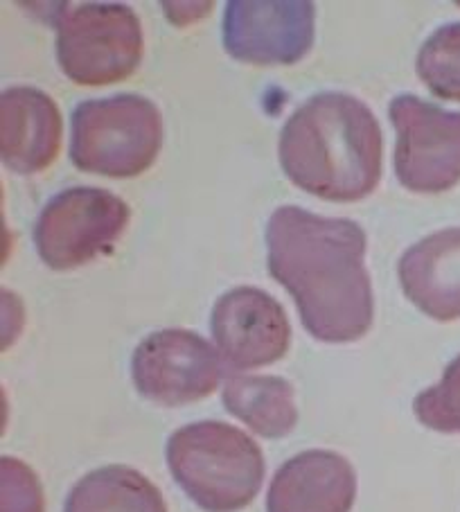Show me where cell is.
Returning <instances> with one entry per match:
<instances>
[{
  "mask_svg": "<svg viewBox=\"0 0 460 512\" xmlns=\"http://www.w3.org/2000/svg\"><path fill=\"white\" fill-rule=\"evenodd\" d=\"M57 59L79 86L118 84L143 59V28L136 12L118 3H84L57 21Z\"/></svg>",
  "mask_w": 460,
  "mask_h": 512,
  "instance_id": "5b68a950",
  "label": "cell"
},
{
  "mask_svg": "<svg viewBox=\"0 0 460 512\" xmlns=\"http://www.w3.org/2000/svg\"><path fill=\"white\" fill-rule=\"evenodd\" d=\"M415 70L433 95L460 102V23H449L424 41Z\"/></svg>",
  "mask_w": 460,
  "mask_h": 512,
  "instance_id": "2e32d148",
  "label": "cell"
},
{
  "mask_svg": "<svg viewBox=\"0 0 460 512\" xmlns=\"http://www.w3.org/2000/svg\"><path fill=\"white\" fill-rule=\"evenodd\" d=\"M163 147V116L143 95L82 102L73 113L70 158L77 170L131 179L154 165Z\"/></svg>",
  "mask_w": 460,
  "mask_h": 512,
  "instance_id": "277c9868",
  "label": "cell"
},
{
  "mask_svg": "<svg viewBox=\"0 0 460 512\" xmlns=\"http://www.w3.org/2000/svg\"><path fill=\"white\" fill-rule=\"evenodd\" d=\"M388 116L397 131L395 176L406 190L438 194L460 183V113L406 93Z\"/></svg>",
  "mask_w": 460,
  "mask_h": 512,
  "instance_id": "52a82bcc",
  "label": "cell"
},
{
  "mask_svg": "<svg viewBox=\"0 0 460 512\" xmlns=\"http://www.w3.org/2000/svg\"><path fill=\"white\" fill-rule=\"evenodd\" d=\"M61 116L48 93L32 86L7 88L0 100V152L19 174H37L55 163Z\"/></svg>",
  "mask_w": 460,
  "mask_h": 512,
  "instance_id": "7c38bea8",
  "label": "cell"
},
{
  "mask_svg": "<svg viewBox=\"0 0 460 512\" xmlns=\"http://www.w3.org/2000/svg\"><path fill=\"white\" fill-rule=\"evenodd\" d=\"M212 339L230 370L269 366L287 355L291 325L276 298L258 287L226 291L212 310Z\"/></svg>",
  "mask_w": 460,
  "mask_h": 512,
  "instance_id": "30bf717a",
  "label": "cell"
},
{
  "mask_svg": "<svg viewBox=\"0 0 460 512\" xmlns=\"http://www.w3.org/2000/svg\"><path fill=\"white\" fill-rule=\"evenodd\" d=\"M413 413L424 427L440 434H460V357L445 368L438 384L415 397Z\"/></svg>",
  "mask_w": 460,
  "mask_h": 512,
  "instance_id": "e0dca14e",
  "label": "cell"
},
{
  "mask_svg": "<svg viewBox=\"0 0 460 512\" xmlns=\"http://www.w3.org/2000/svg\"><path fill=\"white\" fill-rule=\"evenodd\" d=\"M230 416L264 438H282L294 431L298 409L294 386L276 375H235L224 386Z\"/></svg>",
  "mask_w": 460,
  "mask_h": 512,
  "instance_id": "5bb4252c",
  "label": "cell"
},
{
  "mask_svg": "<svg viewBox=\"0 0 460 512\" xmlns=\"http://www.w3.org/2000/svg\"><path fill=\"white\" fill-rule=\"evenodd\" d=\"M3 512H43L37 476L16 458H3Z\"/></svg>",
  "mask_w": 460,
  "mask_h": 512,
  "instance_id": "ac0fdd59",
  "label": "cell"
},
{
  "mask_svg": "<svg viewBox=\"0 0 460 512\" xmlns=\"http://www.w3.org/2000/svg\"><path fill=\"white\" fill-rule=\"evenodd\" d=\"M357 474L348 458L309 449L280 467L267 494V512H350Z\"/></svg>",
  "mask_w": 460,
  "mask_h": 512,
  "instance_id": "8fae6325",
  "label": "cell"
},
{
  "mask_svg": "<svg viewBox=\"0 0 460 512\" xmlns=\"http://www.w3.org/2000/svg\"><path fill=\"white\" fill-rule=\"evenodd\" d=\"M64 512H167V506L145 474L127 465H106L70 490Z\"/></svg>",
  "mask_w": 460,
  "mask_h": 512,
  "instance_id": "9a60e30c",
  "label": "cell"
},
{
  "mask_svg": "<svg viewBox=\"0 0 460 512\" xmlns=\"http://www.w3.org/2000/svg\"><path fill=\"white\" fill-rule=\"evenodd\" d=\"M280 165L296 188L325 201H359L382 179L384 136L364 102L318 93L294 111L280 134Z\"/></svg>",
  "mask_w": 460,
  "mask_h": 512,
  "instance_id": "7a4b0ae2",
  "label": "cell"
},
{
  "mask_svg": "<svg viewBox=\"0 0 460 512\" xmlns=\"http://www.w3.org/2000/svg\"><path fill=\"white\" fill-rule=\"evenodd\" d=\"M167 465L181 490L206 512L251 506L267 470L258 443L217 420L176 429L167 440Z\"/></svg>",
  "mask_w": 460,
  "mask_h": 512,
  "instance_id": "3957f363",
  "label": "cell"
},
{
  "mask_svg": "<svg viewBox=\"0 0 460 512\" xmlns=\"http://www.w3.org/2000/svg\"><path fill=\"white\" fill-rule=\"evenodd\" d=\"M129 217V206L113 192L70 188L43 208L34 226V246L50 269H77L109 253Z\"/></svg>",
  "mask_w": 460,
  "mask_h": 512,
  "instance_id": "8992f818",
  "label": "cell"
},
{
  "mask_svg": "<svg viewBox=\"0 0 460 512\" xmlns=\"http://www.w3.org/2000/svg\"><path fill=\"white\" fill-rule=\"evenodd\" d=\"M314 3L233 0L224 16L228 55L253 66H291L314 43Z\"/></svg>",
  "mask_w": 460,
  "mask_h": 512,
  "instance_id": "9c48e42d",
  "label": "cell"
},
{
  "mask_svg": "<svg viewBox=\"0 0 460 512\" xmlns=\"http://www.w3.org/2000/svg\"><path fill=\"white\" fill-rule=\"evenodd\" d=\"M219 352L190 330L149 334L131 359L138 393L161 406L199 402L217 391L221 377Z\"/></svg>",
  "mask_w": 460,
  "mask_h": 512,
  "instance_id": "ba28073f",
  "label": "cell"
},
{
  "mask_svg": "<svg viewBox=\"0 0 460 512\" xmlns=\"http://www.w3.org/2000/svg\"><path fill=\"white\" fill-rule=\"evenodd\" d=\"M406 298L429 319H460V226L413 244L397 264Z\"/></svg>",
  "mask_w": 460,
  "mask_h": 512,
  "instance_id": "4fadbf2b",
  "label": "cell"
},
{
  "mask_svg": "<svg viewBox=\"0 0 460 512\" xmlns=\"http://www.w3.org/2000/svg\"><path fill=\"white\" fill-rule=\"evenodd\" d=\"M269 273L296 300L305 330L325 343H350L373 325L366 233L352 219L282 206L267 226Z\"/></svg>",
  "mask_w": 460,
  "mask_h": 512,
  "instance_id": "6da1fadb",
  "label": "cell"
}]
</instances>
